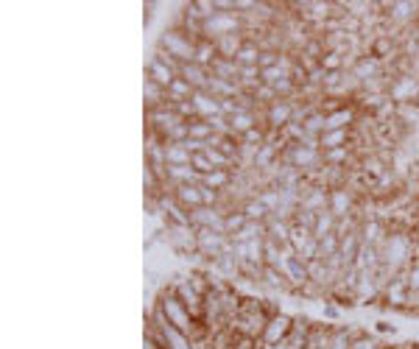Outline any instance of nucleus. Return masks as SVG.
<instances>
[{
    "mask_svg": "<svg viewBox=\"0 0 419 349\" xmlns=\"http://www.w3.org/2000/svg\"><path fill=\"white\" fill-rule=\"evenodd\" d=\"M241 213H243L249 221H255V223H266V221H268V216H271V213H268V207L260 201L258 196L246 198V201L241 204Z\"/></svg>",
    "mask_w": 419,
    "mask_h": 349,
    "instance_id": "20",
    "label": "nucleus"
},
{
    "mask_svg": "<svg viewBox=\"0 0 419 349\" xmlns=\"http://www.w3.org/2000/svg\"><path fill=\"white\" fill-rule=\"evenodd\" d=\"M386 96L394 106H405V103H417L419 101V76L417 73H403V76H391L386 87Z\"/></svg>",
    "mask_w": 419,
    "mask_h": 349,
    "instance_id": "3",
    "label": "nucleus"
},
{
    "mask_svg": "<svg viewBox=\"0 0 419 349\" xmlns=\"http://www.w3.org/2000/svg\"><path fill=\"white\" fill-rule=\"evenodd\" d=\"M157 308L165 313V318H168V324H171V327H176V330H179V333H185L188 338L193 335V330H196V324H198V321H193V316L188 313V308L182 305V299L173 293V288L162 290L160 299H157Z\"/></svg>",
    "mask_w": 419,
    "mask_h": 349,
    "instance_id": "1",
    "label": "nucleus"
},
{
    "mask_svg": "<svg viewBox=\"0 0 419 349\" xmlns=\"http://www.w3.org/2000/svg\"><path fill=\"white\" fill-rule=\"evenodd\" d=\"M196 243H198V254H204V257H210V260L221 257V254L229 252V246H232L229 235L218 232V229H196Z\"/></svg>",
    "mask_w": 419,
    "mask_h": 349,
    "instance_id": "5",
    "label": "nucleus"
},
{
    "mask_svg": "<svg viewBox=\"0 0 419 349\" xmlns=\"http://www.w3.org/2000/svg\"><path fill=\"white\" fill-rule=\"evenodd\" d=\"M218 59V48H216V42L213 39H198L196 42V64H201V67H213V62Z\"/></svg>",
    "mask_w": 419,
    "mask_h": 349,
    "instance_id": "22",
    "label": "nucleus"
},
{
    "mask_svg": "<svg viewBox=\"0 0 419 349\" xmlns=\"http://www.w3.org/2000/svg\"><path fill=\"white\" fill-rule=\"evenodd\" d=\"M383 302H386V308L405 310V302H408V280H405V271L397 274V277L383 288Z\"/></svg>",
    "mask_w": 419,
    "mask_h": 349,
    "instance_id": "11",
    "label": "nucleus"
},
{
    "mask_svg": "<svg viewBox=\"0 0 419 349\" xmlns=\"http://www.w3.org/2000/svg\"><path fill=\"white\" fill-rule=\"evenodd\" d=\"M143 349H165V347H162L160 341H154L151 335H146V341H143Z\"/></svg>",
    "mask_w": 419,
    "mask_h": 349,
    "instance_id": "34",
    "label": "nucleus"
},
{
    "mask_svg": "<svg viewBox=\"0 0 419 349\" xmlns=\"http://www.w3.org/2000/svg\"><path fill=\"white\" fill-rule=\"evenodd\" d=\"M293 115H296V101L293 98H280V101H274L271 106L263 109L266 126L274 128V131H283L293 121Z\"/></svg>",
    "mask_w": 419,
    "mask_h": 349,
    "instance_id": "6",
    "label": "nucleus"
},
{
    "mask_svg": "<svg viewBox=\"0 0 419 349\" xmlns=\"http://www.w3.org/2000/svg\"><path fill=\"white\" fill-rule=\"evenodd\" d=\"M146 79H148V81H154V84H160L162 90H168V87L179 79V73H176V70H171L168 64L162 62L160 56H151L148 70H146Z\"/></svg>",
    "mask_w": 419,
    "mask_h": 349,
    "instance_id": "13",
    "label": "nucleus"
},
{
    "mask_svg": "<svg viewBox=\"0 0 419 349\" xmlns=\"http://www.w3.org/2000/svg\"><path fill=\"white\" fill-rule=\"evenodd\" d=\"M243 45H246V34H229V36H221V39L216 42L221 59H235L238 51H241Z\"/></svg>",
    "mask_w": 419,
    "mask_h": 349,
    "instance_id": "19",
    "label": "nucleus"
},
{
    "mask_svg": "<svg viewBox=\"0 0 419 349\" xmlns=\"http://www.w3.org/2000/svg\"><path fill=\"white\" fill-rule=\"evenodd\" d=\"M229 126H232V131H235L238 137H243L246 131L258 128V118H255V112H246V109H241L238 115H232V118H229Z\"/></svg>",
    "mask_w": 419,
    "mask_h": 349,
    "instance_id": "25",
    "label": "nucleus"
},
{
    "mask_svg": "<svg viewBox=\"0 0 419 349\" xmlns=\"http://www.w3.org/2000/svg\"><path fill=\"white\" fill-rule=\"evenodd\" d=\"M229 34H243V14H238V11H218L216 17H210L204 23V39L218 42L221 36H229Z\"/></svg>",
    "mask_w": 419,
    "mask_h": 349,
    "instance_id": "4",
    "label": "nucleus"
},
{
    "mask_svg": "<svg viewBox=\"0 0 419 349\" xmlns=\"http://www.w3.org/2000/svg\"><path fill=\"white\" fill-rule=\"evenodd\" d=\"M162 54L173 56L176 62L191 64L196 59V39L191 34H185L182 29H168V31L160 36V48Z\"/></svg>",
    "mask_w": 419,
    "mask_h": 349,
    "instance_id": "2",
    "label": "nucleus"
},
{
    "mask_svg": "<svg viewBox=\"0 0 419 349\" xmlns=\"http://www.w3.org/2000/svg\"><path fill=\"white\" fill-rule=\"evenodd\" d=\"M193 168L198 171V173H201V176H207V173L218 171V168H216V165L207 159V154H196V157H193Z\"/></svg>",
    "mask_w": 419,
    "mask_h": 349,
    "instance_id": "32",
    "label": "nucleus"
},
{
    "mask_svg": "<svg viewBox=\"0 0 419 349\" xmlns=\"http://www.w3.org/2000/svg\"><path fill=\"white\" fill-rule=\"evenodd\" d=\"M360 243L363 246H383V241H386V226L378 221V218H366V221L360 223Z\"/></svg>",
    "mask_w": 419,
    "mask_h": 349,
    "instance_id": "14",
    "label": "nucleus"
},
{
    "mask_svg": "<svg viewBox=\"0 0 419 349\" xmlns=\"http://www.w3.org/2000/svg\"><path fill=\"white\" fill-rule=\"evenodd\" d=\"M338 221L341 218H350L355 216V196L353 191L347 188V185H341V188H333L330 191V207H327Z\"/></svg>",
    "mask_w": 419,
    "mask_h": 349,
    "instance_id": "10",
    "label": "nucleus"
},
{
    "mask_svg": "<svg viewBox=\"0 0 419 349\" xmlns=\"http://www.w3.org/2000/svg\"><path fill=\"white\" fill-rule=\"evenodd\" d=\"M405 280H408L411 290H419V260H414V265L405 271Z\"/></svg>",
    "mask_w": 419,
    "mask_h": 349,
    "instance_id": "33",
    "label": "nucleus"
},
{
    "mask_svg": "<svg viewBox=\"0 0 419 349\" xmlns=\"http://www.w3.org/2000/svg\"><path fill=\"white\" fill-rule=\"evenodd\" d=\"M330 349H353V333L333 330V344H330Z\"/></svg>",
    "mask_w": 419,
    "mask_h": 349,
    "instance_id": "31",
    "label": "nucleus"
},
{
    "mask_svg": "<svg viewBox=\"0 0 419 349\" xmlns=\"http://www.w3.org/2000/svg\"><path fill=\"white\" fill-rule=\"evenodd\" d=\"M246 223H249V218H246L241 210H238V213L232 210V213H226V218H224V232L229 235V238H232V235H238V232H241Z\"/></svg>",
    "mask_w": 419,
    "mask_h": 349,
    "instance_id": "29",
    "label": "nucleus"
},
{
    "mask_svg": "<svg viewBox=\"0 0 419 349\" xmlns=\"http://www.w3.org/2000/svg\"><path fill=\"white\" fill-rule=\"evenodd\" d=\"M165 162L168 165H193V154L185 148V143H165Z\"/></svg>",
    "mask_w": 419,
    "mask_h": 349,
    "instance_id": "24",
    "label": "nucleus"
},
{
    "mask_svg": "<svg viewBox=\"0 0 419 349\" xmlns=\"http://www.w3.org/2000/svg\"><path fill=\"white\" fill-rule=\"evenodd\" d=\"M380 9H386L388 23H394V26H403V23H411V20H417L419 3H400V0H394V3H380Z\"/></svg>",
    "mask_w": 419,
    "mask_h": 349,
    "instance_id": "12",
    "label": "nucleus"
},
{
    "mask_svg": "<svg viewBox=\"0 0 419 349\" xmlns=\"http://www.w3.org/2000/svg\"><path fill=\"white\" fill-rule=\"evenodd\" d=\"M350 128H341V131H324L319 137V146L322 151H333V148H347L350 146Z\"/></svg>",
    "mask_w": 419,
    "mask_h": 349,
    "instance_id": "23",
    "label": "nucleus"
},
{
    "mask_svg": "<svg viewBox=\"0 0 419 349\" xmlns=\"http://www.w3.org/2000/svg\"><path fill=\"white\" fill-rule=\"evenodd\" d=\"M193 106L196 112H198V118L201 121H207V118H213V115H221V101L216 96H210L207 90H198V93H193Z\"/></svg>",
    "mask_w": 419,
    "mask_h": 349,
    "instance_id": "16",
    "label": "nucleus"
},
{
    "mask_svg": "<svg viewBox=\"0 0 419 349\" xmlns=\"http://www.w3.org/2000/svg\"><path fill=\"white\" fill-rule=\"evenodd\" d=\"M173 198L191 213V210H198V207H204V198H201V185H179V188H173Z\"/></svg>",
    "mask_w": 419,
    "mask_h": 349,
    "instance_id": "15",
    "label": "nucleus"
},
{
    "mask_svg": "<svg viewBox=\"0 0 419 349\" xmlns=\"http://www.w3.org/2000/svg\"><path fill=\"white\" fill-rule=\"evenodd\" d=\"M238 73H241V64L235 62V59H221V56L210 67V76L224 79V81H235V84H238Z\"/></svg>",
    "mask_w": 419,
    "mask_h": 349,
    "instance_id": "21",
    "label": "nucleus"
},
{
    "mask_svg": "<svg viewBox=\"0 0 419 349\" xmlns=\"http://www.w3.org/2000/svg\"><path fill=\"white\" fill-rule=\"evenodd\" d=\"M179 76L193 87L196 93H198V90H207V84H210V70L201 67V64H196V62L182 64V73H179Z\"/></svg>",
    "mask_w": 419,
    "mask_h": 349,
    "instance_id": "18",
    "label": "nucleus"
},
{
    "mask_svg": "<svg viewBox=\"0 0 419 349\" xmlns=\"http://www.w3.org/2000/svg\"><path fill=\"white\" fill-rule=\"evenodd\" d=\"M335 226H338V218H335L330 210H324V213H319V218H316L313 235L322 241V238H327V235H335Z\"/></svg>",
    "mask_w": 419,
    "mask_h": 349,
    "instance_id": "26",
    "label": "nucleus"
},
{
    "mask_svg": "<svg viewBox=\"0 0 419 349\" xmlns=\"http://www.w3.org/2000/svg\"><path fill=\"white\" fill-rule=\"evenodd\" d=\"M260 280L266 283L268 288H288V280L283 277V271H277V268H271V265H263V274H260Z\"/></svg>",
    "mask_w": 419,
    "mask_h": 349,
    "instance_id": "28",
    "label": "nucleus"
},
{
    "mask_svg": "<svg viewBox=\"0 0 419 349\" xmlns=\"http://www.w3.org/2000/svg\"><path fill=\"white\" fill-rule=\"evenodd\" d=\"M165 241L176 249V252H198V243H196V226H173V223H165Z\"/></svg>",
    "mask_w": 419,
    "mask_h": 349,
    "instance_id": "8",
    "label": "nucleus"
},
{
    "mask_svg": "<svg viewBox=\"0 0 419 349\" xmlns=\"http://www.w3.org/2000/svg\"><path fill=\"white\" fill-rule=\"evenodd\" d=\"M324 165H333V168H347V162L353 159V146L347 148H333V151H322Z\"/></svg>",
    "mask_w": 419,
    "mask_h": 349,
    "instance_id": "27",
    "label": "nucleus"
},
{
    "mask_svg": "<svg viewBox=\"0 0 419 349\" xmlns=\"http://www.w3.org/2000/svg\"><path fill=\"white\" fill-rule=\"evenodd\" d=\"M291 330H293V318L286 316V313H277V316L268 318V324H266V330H263V335H260V344H263V347L283 344V341H288Z\"/></svg>",
    "mask_w": 419,
    "mask_h": 349,
    "instance_id": "7",
    "label": "nucleus"
},
{
    "mask_svg": "<svg viewBox=\"0 0 419 349\" xmlns=\"http://www.w3.org/2000/svg\"><path fill=\"white\" fill-rule=\"evenodd\" d=\"M188 128H191V140H201V143H207L210 137H213V128H210V123L207 121H191L188 123Z\"/></svg>",
    "mask_w": 419,
    "mask_h": 349,
    "instance_id": "30",
    "label": "nucleus"
},
{
    "mask_svg": "<svg viewBox=\"0 0 419 349\" xmlns=\"http://www.w3.org/2000/svg\"><path fill=\"white\" fill-rule=\"evenodd\" d=\"M358 123V112L355 106H341L333 115H327V126L324 131H341V128H353Z\"/></svg>",
    "mask_w": 419,
    "mask_h": 349,
    "instance_id": "17",
    "label": "nucleus"
},
{
    "mask_svg": "<svg viewBox=\"0 0 419 349\" xmlns=\"http://www.w3.org/2000/svg\"><path fill=\"white\" fill-rule=\"evenodd\" d=\"M171 288H173V293L182 299V305L188 308V313L193 316V321H204V296L188 283V277L179 280L176 285H171Z\"/></svg>",
    "mask_w": 419,
    "mask_h": 349,
    "instance_id": "9",
    "label": "nucleus"
}]
</instances>
